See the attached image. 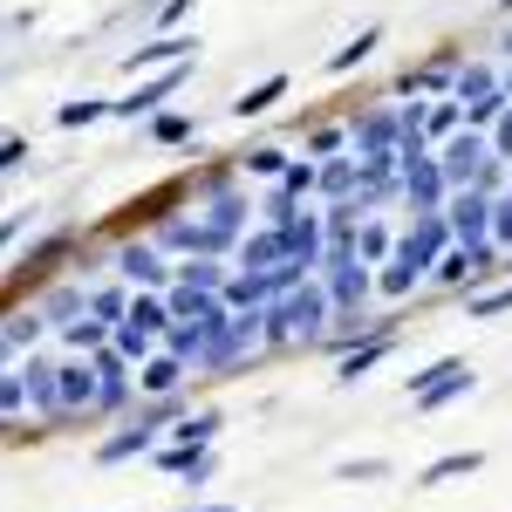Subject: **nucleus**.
<instances>
[{"instance_id": "a878e982", "label": "nucleus", "mask_w": 512, "mask_h": 512, "mask_svg": "<svg viewBox=\"0 0 512 512\" xmlns=\"http://www.w3.org/2000/svg\"><path fill=\"white\" fill-rule=\"evenodd\" d=\"M390 349H396V335H383V328H376V335H362L355 349H342V369H335V376H342V383H362V376H369V369H376Z\"/></svg>"}, {"instance_id": "9b49d317", "label": "nucleus", "mask_w": 512, "mask_h": 512, "mask_svg": "<svg viewBox=\"0 0 512 512\" xmlns=\"http://www.w3.org/2000/svg\"><path fill=\"white\" fill-rule=\"evenodd\" d=\"M198 219L219 226L226 239H246V198L233 192L226 171H205V185H198Z\"/></svg>"}, {"instance_id": "3c124183", "label": "nucleus", "mask_w": 512, "mask_h": 512, "mask_svg": "<svg viewBox=\"0 0 512 512\" xmlns=\"http://www.w3.org/2000/svg\"><path fill=\"white\" fill-rule=\"evenodd\" d=\"M294 212H301V205H294V198H280V192L260 198V219H267V226H294Z\"/></svg>"}, {"instance_id": "4be33fe9", "label": "nucleus", "mask_w": 512, "mask_h": 512, "mask_svg": "<svg viewBox=\"0 0 512 512\" xmlns=\"http://www.w3.org/2000/svg\"><path fill=\"white\" fill-rule=\"evenodd\" d=\"M315 192H321V205H342V198H355L362 192V164L342 151V158H328L321 164V178H315Z\"/></svg>"}, {"instance_id": "2eb2a0df", "label": "nucleus", "mask_w": 512, "mask_h": 512, "mask_svg": "<svg viewBox=\"0 0 512 512\" xmlns=\"http://www.w3.org/2000/svg\"><path fill=\"white\" fill-rule=\"evenodd\" d=\"M55 390H62V410L69 417H89L96 410V362L89 355H62L55 362Z\"/></svg>"}, {"instance_id": "5701e85b", "label": "nucleus", "mask_w": 512, "mask_h": 512, "mask_svg": "<svg viewBox=\"0 0 512 512\" xmlns=\"http://www.w3.org/2000/svg\"><path fill=\"white\" fill-rule=\"evenodd\" d=\"M472 472H485V451H444V458H431V465H424V472H417V485H424V492H437V485H451V478H472Z\"/></svg>"}, {"instance_id": "5fc2aeb1", "label": "nucleus", "mask_w": 512, "mask_h": 512, "mask_svg": "<svg viewBox=\"0 0 512 512\" xmlns=\"http://www.w3.org/2000/svg\"><path fill=\"white\" fill-rule=\"evenodd\" d=\"M14 164H28V137H0V178H7Z\"/></svg>"}, {"instance_id": "f704fd0d", "label": "nucleus", "mask_w": 512, "mask_h": 512, "mask_svg": "<svg viewBox=\"0 0 512 512\" xmlns=\"http://www.w3.org/2000/svg\"><path fill=\"white\" fill-rule=\"evenodd\" d=\"M55 123H62V130H89V123H110V96H69V103H55Z\"/></svg>"}, {"instance_id": "4468645a", "label": "nucleus", "mask_w": 512, "mask_h": 512, "mask_svg": "<svg viewBox=\"0 0 512 512\" xmlns=\"http://www.w3.org/2000/svg\"><path fill=\"white\" fill-rule=\"evenodd\" d=\"M444 226L458 246H492V198L485 192H451L444 198Z\"/></svg>"}, {"instance_id": "c03bdc74", "label": "nucleus", "mask_w": 512, "mask_h": 512, "mask_svg": "<svg viewBox=\"0 0 512 512\" xmlns=\"http://www.w3.org/2000/svg\"><path fill=\"white\" fill-rule=\"evenodd\" d=\"M62 342H69V355H96V349H110V328H103V321H89V315H82L76 328H62Z\"/></svg>"}, {"instance_id": "9d476101", "label": "nucleus", "mask_w": 512, "mask_h": 512, "mask_svg": "<svg viewBox=\"0 0 512 512\" xmlns=\"http://www.w3.org/2000/svg\"><path fill=\"white\" fill-rule=\"evenodd\" d=\"M164 431H171V424H164V403H158L151 417H137V424H123V431L103 437V444H96V465H130V458H151V451L164 444Z\"/></svg>"}, {"instance_id": "09e8293b", "label": "nucleus", "mask_w": 512, "mask_h": 512, "mask_svg": "<svg viewBox=\"0 0 512 512\" xmlns=\"http://www.w3.org/2000/svg\"><path fill=\"white\" fill-rule=\"evenodd\" d=\"M492 246H499V253H512V192L492 198Z\"/></svg>"}, {"instance_id": "4d7b16f0", "label": "nucleus", "mask_w": 512, "mask_h": 512, "mask_svg": "<svg viewBox=\"0 0 512 512\" xmlns=\"http://www.w3.org/2000/svg\"><path fill=\"white\" fill-rule=\"evenodd\" d=\"M499 82H506V103H512V62H506V69H499Z\"/></svg>"}, {"instance_id": "6e6d98bb", "label": "nucleus", "mask_w": 512, "mask_h": 512, "mask_svg": "<svg viewBox=\"0 0 512 512\" xmlns=\"http://www.w3.org/2000/svg\"><path fill=\"white\" fill-rule=\"evenodd\" d=\"M14 362H21V355H14V342H7V335H0V376H7V369H14Z\"/></svg>"}, {"instance_id": "a18cd8bd", "label": "nucleus", "mask_w": 512, "mask_h": 512, "mask_svg": "<svg viewBox=\"0 0 512 512\" xmlns=\"http://www.w3.org/2000/svg\"><path fill=\"white\" fill-rule=\"evenodd\" d=\"M465 315H472V321H499V315H512V280H506V287H485V294H472V301H465Z\"/></svg>"}, {"instance_id": "79ce46f5", "label": "nucleus", "mask_w": 512, "mask_h": 512, "mask_svg": "<svg viewBox=\"0 0 512 512\" xmlns=\"http://www.w3.org/2000/svg\"><path fill=\"white\" fill-rule=\"evenodd\" d=\"M335 478H342V485H383V478H396V472H390V458H342Z\"/></svg>"}, {"instance_id": "6ab92c4d", "label": "nucleus", "mask_w": 512, "mask_h": 512, "mask_svg": "<svg viewBox=\"0 0 512 512\" xmlns=\"http://www.w3.org/2000/svg\"><path fill=\"white\" fill-rule=\"evenodd\" d=\"M89 362H96V410H123V403L137 396V376H130V362H123L117 349H96Z\"/></svg>"}, {"instance_id": "bb28decb", "label": "nucleus", "mask_w": 512, "mask_h": 512, "mask_svg": "<svg viewBox=\"0 0 512 512\" xmlns=\"http://www.w3.org/2000/svg\"><path fill=\"white\" fill-rule=\"evenodd\" d=\"M376 48H383V28H355L342 48H328V62H321V69H328V76H349V69H362Z\"/></svg>"}, {"instance_id": "7ed1b4c3", "label": "nucleus", "mask_w": 512, "mask_h": 512, "mask_svg": "<svg viewBox=\"0 0 512 512\" xmlns=\"http://www.w3.org/2000/svg\"><path fill=\"white\" fill-rule=\"evenodd\" d=\"M451 96L465 103V130H492V123L506 117V82L492 62H458V76H451Z\"/></svg>"}, {"instance_id": "f257e3e1", "label": "nucleus", "mask_w": 512, "mask_h": 512, "mask_svg": "<svg viewBox=\"0 0 512 512\" xmlns=\"http://www.w3.org/2000/svg\"><path fill=\"white\" fill-rule=\"evenodd\" d=\"M321 335H335V308H328L321 280H301L294 294H280V301L260 308V342L267 349H308Z\"/></svg>"}, {"instance_id": "6e6552de", "label": "nucleus", "mask_w": 512, "mask_h": 512, "mask_svg": "<svg viewBox=\"0 0 512 512\" xmlns=\"http://www.w3.org/2000/svg\"><path fill=\"white\" fill-rule=\"evenodd\" d=\"M485 164H492L485 130H458L451 144H437V171H444V185H451V192H472L478 178H485Z\"/></svg>"}, {"instance_id": "423d86ee", "label": "nucleus", "mask_w": 512, "mask_h": 512, "mask_svg": "<svg viewBox=\"0 0 512 512\" xmlns=\"http://www.w3.org/2000/svg\"><path fill=\"white\" fill-rule=\"evenodd\" d=\"M117 280L130 287V294H164V287L178 280V267L164 260L158 239H123L117 246Z\"/></svg>"}, {"instance_id": "ea45409f", "label": "nucleus", "mask_w": 512, "mask_h": 512, "mask_svg": "<svg viewBox=\"0 0 512 512\" xmlns=\"http://www.w3.org/2000/svg\"><path fill=\"white\" fill-rule=\"evenodd\" d=\"M472 390H478V369H465V376H451V383H437L431 396H417V410H424V417H437V410H451L458 396H472Z\"/></svg>"}, {"instance_id": "72a5a7b5", "label": "nucleus", "mask_w": 512, "mask_h": 512, "mask_svg": "<svg viewBox=\"0 0 512 512\" xmlns=\"http://www.w3.org/2000/svg\"><path fill=\"white\" fill-rule=\"evenodd\" d=\"M390 253H396L390 219H362V233H355V260H362V267H383Z\"/></svg>"}, {"instance_id": "f03ea898", "label": "nucleus", "mask_w": 512, "mask_h": 512, "mask_svg": "<svg viewBox=\"0 0 512 512\" xmlns=\"http://www.w3.org/2000/svg\"><path fill=\"white\" fill-rule=\"evenodd\" d=\"M396 144H403V110H390V103H376L349 123V158L362 171H396Z\"/></svg>"}, {"instance_id": "473e14b6", "label": "nucleus", "mask_w": 512, "mask_h": 512, "mask_svg": "<svg viewBox=\"0 0 512 512\" xmlns=\"http://www.w3.org/2000/svg\"><path fill=\"white\" fill-rule=\"evenodd\" d=\"M287 164H294V144H253V151H239V171H246V178H274L280 185Z\"/></svg>"}, {"instance_id": "393cba45", "label": "nucleus", "mask_w": 512, "mask_h": 512, "mask_svg": "<svg viewBox=\"0 0 512 512\" xmlns=\"http://www.w3.org/2000/svg\"><path fill=\"white\" fill-rule=\"evenodd\" d=\"M458 130H465V103H458V96H431V103H424V144H451V137H458Z\"/></svg>"}, {"instance_id": "58836bf2", "label": "nucleus", "mask_w": 512, "mask_h": 512, "mask_svg": "<svg viewBox=\"0 0 512 512\" xmlns=\"http://www.w3.org/2000/svg\"><path fill=\"white\" fill-rule=\"evenodd\" d=\"M315 178H321V164H315V158H294L287 171H280V185H274V192L301 205V198H315Z\"/></svg>"}, {"instance_id": "a211bd4d", "label": "nucleus", "mask_w": 512, "mask_h": 512, "mask_svg": "<svg viewBox=\"0 0 512 512\" xmlns=\"http://www.w3.org/2000/svg\"><path fill=\"white\" fill-rule=\"evenodd\" d=\"M178 62H192V35H158L123 55V76H158V69H178Z\"/></svg>"}, {"instance_id": "f3484780", "label": "nucleus", "mask_w": 512, "mask_h": 512, "mask_svg": "<svg viewBox=\"0 0 512 512\" xmlns=\"http://www.w3.org/2000/svg\"><path fill=\"white\" fill-rule=\"evenodd\" d=\"M151 465H158L164 478H185V485H205V478L219 472V451H212V444H198V451H185V444H158V451H151Z\"/></svg>"}, {"instance_id": "de8ad7c7", "label": "nucleus", "mask_w": 512, "mask_h": 512, "mask_svg": "<svg viewBox=\"0 0 512 512\" xmlns=\"http://www.w3.org/2000/svg\"><path fill=\"white\" fill-rule=\"evenodd\" d=\"M28 410V383H21V362L0 376V417H21Z\"/></svg>"}, {"instance_id": "dca6fc26", "label": "nucleus", "mask_w": 512, "mask_h": 512, "mask_svg": "<svg viewBox=\"0 0 512 512\" xmlns=\"http://www.w3.org/2000/svg\"><path fill=\"white\" fill-rule=\"evenodd\" d=\"M21 383H28V410H41L48 424H69L62 390H55V362H48V355H21Z\"/></svg>"}, {"instance_id": "b1692460", "label": "nucleus", "mask_w": 512, "mask_h": 512, "mask_svg": "<svg viewBox=\"0 0 512 512\" xmlns=\"http://www.w3.org/2000/svg\"><path fill=\"white\" fill-rule=\"evenodd\" d=\"M239 260H233V274H267V267H280V233L274 226H260V233H246L233 246Z\"/></svg>"}, {"instance_id": "e433bc0d", "label": "nucleus", "mask_w": 512, "mask_h": 512, "mask_svg": "<svg viewBox=\"0 0 512 512\" xmlns=\"http://www.w3.org/2000/svg\"><path fill=\"white\" fill-rule=\"evenodd\" d=\"M417 287H424V274H410L403 260H383V267H376V294H383V301H410Z\"/></svg>"}, {"instance_id": "680f3d73", "label": "nucleus", "mask_w": 512, "mask_h": 512, "mask_svg": "<svg viewBox=\"0 0 512 512\" xmlns=\"http://www.w3.org/2000/svg\"><path fill=\"white\" fill-rule=\"evenodd\" d=\"M506 267H512V260H506Z\"/></svg>"}, {"instance_id": "39448f33", "label": "nucleus", "mask_w": 512, "mask_h": 512, "mask_svg": "<svg viewBox=\"0 0 512 512\" xmlns=\"http://www.w3.org/2000/svg\"><path fill=\"white\" fill-rule=\"evenodd\" d=\"M444 253H451V226H444V212H417V219H410V226L396 233V253H390V260H403L410 274L431 280Z\"/></svg>"}, {"instance_id": "49530a36", "label": "nucleus", "mask_w": 512, "mask_h": 512, "mask_svg": "<svg viewBox=\"0 0 512 512\" xmlns=\"http://www.w3.org/2000/svg\"><path fill=\"white\" fill-rule=\"evenodd\" d=\"M151 137H158V144H198V123L178 117V110H158V117H151Z\"/></svg>"}, {"instance_id": "1a4fd4ad", "label": "nucleus", "mask_w": 512, "mask_h": 512, "mask_svg": "<svg viewBox=\"0 0 512 512\" xmlns=\"http://www.w3.org/2000/svg\"><path fill=\"white\" fill-rule=\"evenodd\" d=\"M226 321H233V308L219 301L212 315H198V321H171V328H164V342H158V349H164V355H178L185 369H198V362H205V349H212V342L226 335Z\"/></svg>"}, {"instance_id": "7c9ffc66", "label": "nucleus", "mask_w": 512, "mask_h": 512, "mask_svg": "<svg viewBox=\"0 0 512 512\" xmlns=\"http://www.w3.org/2000/svg\"><path fill=\"white\" fill-rule=\"evenodd\" d=\"M226 274H233V267H219V260H185L171 287H185V294H226ZM171 287H164V294H171Z\"/></svg>"}, {"instance_id": "0eeeda50", "label": "nucleus", "mask_w": 512, "mask_h": 512, "mask_svg": "<svg viewBox=\"0 0 512 512\" xmlns=\"http://www.w3.org/2000/svg\"><path fill=\"white\" fill-rule=\"evenodd\" d=\"M185 82H192V62H178V69H158V76H144L137 82V89H130V96H110V117L117 123H130V117H158L164 103H171V96H178V89H185Z\"/></svg>"}, {"instance_id": "052dcab7", "label": "nucleus", "mask_w": 512, "mask_h": 512, "mask_svg": "<svg viewBox=\"0 0 512 512\" xmlns=\"http://www.w3.org/2000/svg\"><path fill=\"white\" fill-rule=\"evenodd\" d=\"M0 205H7V192H0Z\"/></svg>"}, {"instance_id": "ddd939ff", "label": "nucleus", "mask_w": 512, "mask_h": 512, "mask_svg": "<svg viewBox=\"0 0 512 512\" xmlns=\"http://www.w3.org/2000/svg\"><path fill=\"white\" fill-rule=\"evenodd\" d=\"M253 349H267V342H260V308H246V315H233V321H226V335H219V342L205 349V362H198V369L226 376V369H233V362H246Z\"/></svg>"}, {"instance_id": "c85d7f7f", "label": "nucleus", "mask_w": 512, "mask_h": 512, "mask_svg": "<svg viewBox=\"0 0 512 512\" xmlns=\"http://www.w3.org/2000/svg\"><path fill=\"white\" fill-rule=\"evenodd\" d=\"M465 369H472V362H465V355H437L431 369H410V376H403V396H410V403H417V396H431L437 383H451V376H465Z\"/></svg>"}, {"instance_id": "412c9836", "label": "nucleus", "mask_w": 512, "mask_h": 512, "mask_svg": "<svg viewBox=\"0 0 512 512\" xmlns=\"http://www.w3.org/2000/svg\"><path fill=\"white\" fill-rule=\"evenodd\" d=\"M294 89V76L287 69H274V76H260L246 96H233V123H253V117H267V110H280V96Z\"/></svg>"}, {"instance_id": "864d4df0", "label": "nucleus", "mask_w": 512, "mask_h": 512, "mask_svg": "<svg viewBox=\"0 0 512 512\" xmlns=\"http://www.w3.org/2000/svg\"><path fill=\"white\" fill-rule=\"evenodd\" d=\"M28 226H35V219H28V212H0V253H7V246H14V239L28 233Z\"/></svg>"}, {"instance_id": "37998d69", "label": "nucleus", "mask_w": 512, "mask_h": 512, "mask_svg": "<svg viewBox=\"0 0 512 512\" xmlns=\"http://www.w3.org/2000/svg\"><path fill=\"white\" fill-rule=\"evenodd\" d=\"M342 151H349V130H335V123H321V130H308V144H301V158H315V164L342 158Z\"/></svg>"}, {"instance_id": "cd10ccee", "label": "nucleus", "mask_w": 512, "mask_h": 512, "mask_svg": "<svg viewBox=\"0 0 512 512\" xmlns=\"http://www.w3.org/2000/svg\"><path fill=\"white\" fill-rule=\"evenodd\" d=\"M219 431H226V417H219V410H192V417H178V424L164 431V444L198 451V444H219Z\"/></svg>"}, {"instance_id": "c756f323", "label": "nucleus", "mask_w": 512, "mask_h": 512, "mask_svg": "<svg viewBox=\"0 0 512 512\" xmlns=\"http://www.w3.org/2000/svg\"><path fill=\"white\" fill-rule=\"evenodd\" d=\"M82 315H89V287H55V294L41 301V321H48V328H76Z\"/></svg>"}, {"instance_id": "4c0bfd02", "label": "nucleus", "mask_w": 512, "mask_h": 512, "mask_svg": "<svg viewBox=\"0 0 512 512\" xmlns=\"http://www.w3.org/2000/svg\"><path fill=\"white\" fill-rule=\"evenodd\" d=\"M130 328H144V335H158L171 328V308H164V294H130Z\"/></svg>"}, {"instance_id": "20e7f679", "label": "nucleus", "mask_w": 512, "mask_h": 512, "mask_svg": "<svg viewBox=\"0 0 512 512\" xmlns=\"http://www.w3.org/2000/svg\"><path fill=\"white\" fill-rule=\"evenodd\" d=\"M151 239H158L164 253H185V260H226L239 246V239H226L219 226H205L192 205H185V212H164L158 226H151ZM226 267H233V260H226Z\"/></svg>"}, {"instance_id": "2f4dec72", "label": "nucleus", "mask_w": 512, "mask_h": 512, "mask_svg": "<svg viewBox=\"0 0 512 512\" xmlns=\"http://www.w3.org/2000/svg\"><path fill=\"white\" fill-rule=\"evenodd\" d=\"M89 321L123 328V321H130V287H123V280H110V287H89Z\"/></svg>"}, {"instance_id": "aec40b11", "label": "nucleus", "mask_w": 512, "mask_h": 512, "mask_svg": "<svg viewBox=\"0 0 512 512\" xmlns=\"http://www.w3.org/2000/svg\"><path fill=\"white\" fill-rule=\"evenodd\" d=\"M185 376H192V369H185V362H178V355H151V362H144V369H137V396H144V403H171V396L185 390Z\"/></svg>"}, {"instance_id": "603ef678", "label": "nucleus", "mask_w": 512, "mask_h": 512, "mask_svg": "<svg viewBox=\"0 0 512 512\" xmlns=\"http://www.w3.org/2000/svg\"><path fill=\"white\" fill-rule=\"evenodd\" d=\"M485 144H492V158H499V164H512V103H506V117L492 123V137H485Z\"/></svg>"}, {"instance_id": "bf43d9fd", "label": "nucleus", "mask_w": 512, "mask_h": 512, "mask_svg": "<svg viewBox=\"0 0 512 512\" xmlns=\"http://www.w3.org/2000/svg\"><path fill=\"white\" fill-rule=\"evenodd\" d=\"M499 14H512V0H499Z\"/></svg>"}, {"instance_id": "f8f14e48", "label": "nucleus", "mask_w": 512, "mask_h": 512, "mask_svg": "<svg viewBox=\"0 0 512 512\" xmlns=\"http://www.w3.org/2000/svg\"><path fill=\"white\" fill-rule=\"evenodd\" d=\"M274 233H280V260H294V267L321 274V253H328V233H321V205H301V212H294V226H274Z\"/></svg>"}, {"instance_id": "8fccbe9b", "label": "nucleus", "mask_w": 512, "mask_h": 512, "mask_svg": "<svg viewBox=\"0 0 512 512\" xmlns=\"http://www.w3.org/2000/svg\"><path fill=\"white\" fill-rule=\"evenodd\" d=\"M192 7H198V0H164V7H158V35H178V28L192 21Z\"/></svg>"}, {"instance_id": "a19ab883", "label": "nucleus", "mask_w": 512, "mask_h": 512, "mask_svg": "<svg viewBox=\"0 0 512 512\" xmlns=\"http://www.w3.org/2000/svg\"><path fill=\"white\" fill-rule=\"evenodd\" d=\"M0 335L14 342V355H28V349H35V342H41V335H48V321H41V308H28V315L0 321Z\"/></svg>"}, {"instance_id": "13d9d810", "label": "nucleus", "mask_w": 512, "mask_h": 512, "mask_svg": "<svg viewBox=\"0 0 512 512\" xmlns=\"http://www.w3.org/2000/svg\"><path fill=\"white\" fill-rule=\"evenodd\" d=\"M192 512H239V506H192Z\"/></svg>"}, {"instance_id": "c9c22d12", "label": "nucleus", "mask_w": 512, "mask_h": 512, "mask_svg": "<svg viewBox=\"0 0 512 512\" xmlns=\"http://www.w3.org/2000/svg\"><path fill=\"white\" fill-rule=\"evenodd\" d=\"M110 349H117L130 369H144V362L158 355V335H144V328H130V321H123V328H110Z\"/></svg>"}]
</instances>
